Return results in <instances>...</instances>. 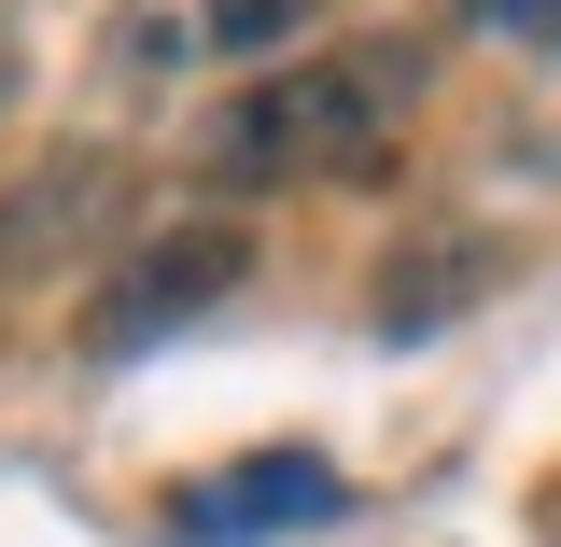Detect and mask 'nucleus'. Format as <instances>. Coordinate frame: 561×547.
<instances>
[{
    "label": "nucleus",
    "mask_w": 561,
    "mask_h": 547,
    "mask_svg": "<svg viewBox=\"0 0 561 547\" xmlns=\"http://www.w3.org/2000/svg\"><path fill=\"white\" fill-rule=\"evenodd\" d=\"M280 520H337V464H309V449H253L239 478H210L169 505V534L183 547H239V534H280Z\"/></svg>",
    "instance_id": "obj_5"
},
{
    "label": "nucleus",
    "mask_w": 561,
    "mask_h": 547,
    "mask_svg": "<svg viewBox=\"0 0 561 547\" xmlns=\"http://www.w3.org/2000/svg\"><path fill=\"white\" fill-rule=\"evenodd\" d=\"M491 281H505V239H491V225H421V239H393V253H379L365 309H379V338L408 351V338H449Z\"/></svg>",
    "instance_id": "obj_3"
},
{
    "label": "nucleus",
    "mask_w": 561,
    "mask_h": 547,
    "mask_svg": "<svg viewBox=\"0 0 561 547\" xmlns=\"http://www.w3.org/2000/svg\"><path fill=\"white\" fill-rule=\"evenodd\" d=\"M239 267H253V225H225V210H197V225H154L127 267L99 281L84 351H140V338H169V323H197V309H210Z\"/></svg>",
    "instance_id": "obj_2"
},
{
    "label": "nucleus",
    "mask_w": 561,
    "mask_h": 547,
    "mask_svg": "<svg viewBox=\"0 0 561 547\" xmlns=\"http://www.w3.org/2000/svg\"><path fill=\"white\" fill-rule=\"evenodd\" d=\"M421 70L435 57H421L408 29H365V43H323V57H295V70H253L197 127V169L210 183H323V169H365L379 140L408 127Z\"/></svg>",
    "instance_id": "obj_1"
},
{
    "label": "nucleus",
    "mask_w": 561,
    "mask_h": 547,
    "mask_svg": "<svg viewBox=\"0 0 561 547\" xmlns=\"http://www.w3.org/2000/svg\"><path fill=\"white\" fill-rule=\"evenodd\" d=\"M14 84H28V57H14V43H0V99H14Z\"/></svg>",
    "instance_id": "obj_8"
},
{
    "label": "nucleus",
    "mask_w": 561,
    "mask_h": 547,
    "mask_svg": "<svg viewBox=\"0 0 561 547\" xmlns=\"http://www.w3.org/2000/svg\"><path fill=\"white\" fill-rule=\"evenodd\" d=\"M113 197H127V169H113L99 140H70V155H43V169H14V183H0V281H43L57 253H84Z\"/></svg>",
    "instance_id": "obj_4"
},
{
    "label": "nucleus",
    "mask_w": 561,
    "mask_h": 547,
    "mask_svg": "<svg viewBox=\"0 0 561 547\" xmlns=\"http://www.w3.org/2000/svg\"><path fill=\"white\" fill-rule=\"evenodd\" d=\"M309 14H323V0H210V43H225V57H267V43H295Z\"/></svg>",
    "instance_id": "obj_6"
},
{
    "label": "nucleus",
    "mask_w": 561,
    "mask_h": 547,
    "mask_svg": "<svg viewBox=\"0 0 561 547\" xmlns=\"http://www.w3.org/2000/svg\"><path fill=\"white\" fill-rule=\"evenodd\" d=\"M463 29H491V43H561V0H463Z\"/></svg>",
    "instance_id": "obj_7"
}]
</instances>
